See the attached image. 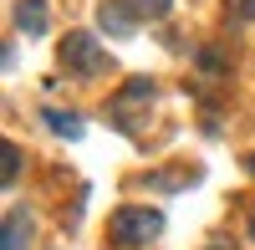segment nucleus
<instances>
[{
  "label": "nucleus",
  "instance_id": "9d476101",
  "mask_svg": "<svg viewBox=\"0 0 255 250\" xmlns=\"http://www.w3.org/2000/svg\"><path fill=\"white\" fill-rule=\"evenodd\" d=\"M245 169H250V174H255V153H250V158H245Z\"/></svg>",
  "mask_w": 255,
  "mask_h": 250
},
{
  "label": "nucleus",
  "instance_id": "6e6552de",
  "mask_svg": "<svg viewBox=\"0 0 255 250\" xmlns=\"http://www.w3.org/2000/svg\"><path fill=\"white\" fill-rule=\"evenodd\" d=\"M128 5H133L138 15H153V20H158V15H168V5H174V0H128Z\"/></svg>",
  "mask_w": 255,
  "mask_h": 250
},
{
  "label": "nucleus",
  "instance_id": "7ed1b4c3",
  "mask_svg": "<svg viewBox=\"0 0 255 250\" xmlns=\"http://www.w3.org/2000/svg\"><path fill=\"white\" fill-rule=\"evenodd\" d=\"M123 5H128V0H102V5H97V26L108 36H133V26H138Z\"/></svg>",
  "mask_w": 255,
  "mask_h": 250
},
{
  "label": "nucleus",
  "instance_id": "1a4fd4ad",
  "mask_svg": "<svg viewBox=\"0 0 255 250\" xmlns=\"http://www.w3.org/2000/svg\"><path fill=\"white\" fill-rule=\"evenodd\" d=\"M240 15H245V20H255V0H240Z\"/></svg>",
  "mask_w": 255,
  "mask_h": 250
},
{
  "label": "nucleus",
  "instance_id": "0eeeda50",
  "mask_svg": "<svg viewBox=\"0 0 255 250\" xmlns=\"http://www.w3.org/2000/svg\"><path fill=\"white\" fill-rule=\"evenodd\" d=\"M0 163H5V169H0V179L15 184V174H20V148H15V143H5V148H0Z\"/></svg>",
  "mask_w": 255,
  "mask_h": 250
},
{
  "label": "nucleus",
  "instance_id": "f257e3e1",
  "mask_svg": "<svg viewBox=\"0 0 255 250\" xmlns=\"http://www.w3.org/2000/svg\"><path fill=\"white\" fill-rule=\"evenodd\" d=\"M163 230V215L158 210H143V204H123V210L108 220V240L118 250H133V245H148Z\"/></svg>",
  "mask_w": 255,
  "mask_h": 250
},
{
  "label": "nucleus",
  "instance_id": "423d86ee",
  "mask_svg": "<svg viewBox=\"0 0 255 250\" xmlns=\"http://www.w3.org/2000/svg\"><path fill=\"white\" fill-rule=\"evenodd\" d=\"M41 118H46L56 133H67V138H77V133H82V118H77V113H61V108H41Z\"/></svg>",
  "mask_w": 255,
  "mask_h": 250
},
{
  "label": "nucleus",
  "instance_id": "f03ea898",
  "mask_svg": "<svg viewBox=\"0 0 255 250\" xmlns=\"http://www.w3.org/2000/svg\"><path fill=\"white\" fill-rule=\"evenodd\" d=\"M61 67L77 77H97V72H108V46H97L87 31H72L61 41Z\"/></svg>",
  "mask_w": 255,
  "mask_h": 250
},
{
  "label": "nucleus",
  "instance_id": "39448f33",
  "mask_svg": "<svg viewBox=\"0 0 255 250\" xmlns=\"http://www.w3.org/2000/svg\"><path fill=\"white\" fill-rule=\"evenodd\" d=\"M31 240V215L26 210H10L5 215V240H0V250H26Z\"/></svg>",
  "mask_w": 255,
  "mask_h": 250
},
{
  "label": "nucleus",
  "instance_id": "20e7f679",
  "mask_svg": "<svg viewBox=\"0 0 255 250\" xmlns=\"http://www.w3.org/2000/svg\"><path fill=\"white\" fill-rule=\"evenodd\" d=\"M15 26L26 36H41L46 31V0H15Z\"/></svg>",
  "mask_w": 255,
  "mask_h": 250
}]
</instances>
